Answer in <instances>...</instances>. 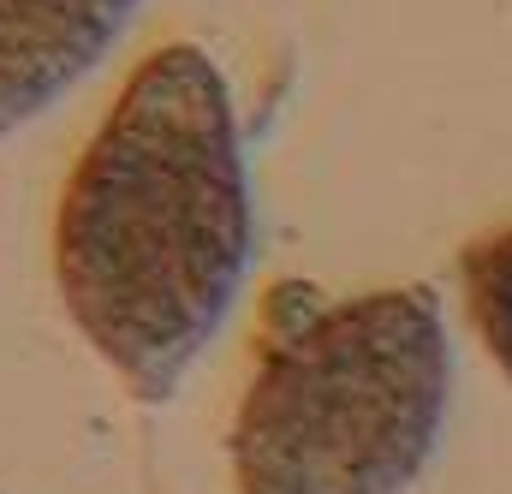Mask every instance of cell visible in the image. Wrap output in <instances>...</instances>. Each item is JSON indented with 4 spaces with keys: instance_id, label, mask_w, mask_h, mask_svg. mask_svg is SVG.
<instances>
[{
    "instance_id": "obj_1",
    "label": "cell",
    "mask_w": 512,
    "mask_h": 494,
    "mask_svg": "<svg viewBox=\"0 0 512 494\" xmlns=\"http://www.w3.org/2000/svg\"><path fill=\"white\" fill-rule=\"evenodd\" d=\"M256 256L221 66L161 42L126 72L54 203V286L90 352L161 405L227 328Z\"/></svg>"
},
{
    "instance_id": "obj_2",
    "label": "cell",
    "mask_w": 512,
    "mask_h": 494,
    "mask_svg": "<svg viewBox=\"0 0 512 494\" xmlns=\"http://www.w3.org/2000/svg\"><path fill=\"white\" fill-rule=\"evenodd\" d=\"M453 405V340L429 286H387L280 328L233 417L239 494H411Z\"/></svg>"
},
{
    "instance_id": "obj_4",
    "label": "cell",
    "mask_w": 512,
    "mask_h": 494,
    "mask_svg": "<svg viewBox=\"0 0 512 494\" xmlns=\"http://www.w3.org/2000/svg\"><path fill=\"white\" fill-rule=\"evenodd\" d=\"M459 274H465V316H471L483 352L512 381V227L471 239L459 256Z\"/></svg>"
},
{
    "instance_id": "obj_3",
    "label": "cell",
    "mask_w": 512,
    "mask_h": 494,
    "mask_svg": "<svg viewBox=\"0 0 512 494\" xmlns=\"http://www.w3.org/2000/svg\"><path fill=\"white\" fill-rule=\"evenodd\" d=\"M143 0H0V137L72 96L126 36Z\"/></svg>"
}]
</instances>
